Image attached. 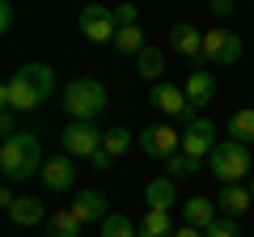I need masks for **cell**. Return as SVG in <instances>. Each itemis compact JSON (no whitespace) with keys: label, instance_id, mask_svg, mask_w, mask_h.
I'll return each mask as SVG.
<instances>
[{"label":"cell","instance_id":"cell-1","mask_svg":"<svg viewBox=\"0 0 254 237\" xmlns=\"http://www.w3.org/2000/svg\"><path fill=\"white\" fill-rule=\"evenodd\" d=\"M43 144H38L34 131H17V136H4L0 144V174L4 182H26L34 174H43Z\"/></svg>","mask_w":254,"mask_h":237},{"label":"cell","instance_id":"cell-2","mask_svg":"<svg viewBox=\"0 0 254 237\" xmlns=\"http://www.w3.org/2000/svg\"><path fill=\"white\" fill-rule=\"evenodd\" d=\"M106 85L93 81V76H76V81L64 85V110L68 118H81V123H98V115L106 110Z\"/></svg>","mask_w":254,"mask_h":237},{"label":"cell","instance_id":"cell-3","mask_svg":"<svg viewBox=\"0 0 254 237\" xmlns=\"http://www.w3.org/2000/svg\"><path fill=\"white\" fill-rule=\"evenodd\" d=\"M250 165H254V153H250V144H242V140H220V144L212 148V157H208V170L220 178V186L242 182L246 174H250Z\"/></svg>","mask_w":254,"mask_h":237},{"label":"cell","instance_id":"cell-4","mask_svg":"<svg viewBox=\"0 0 254 237\" xmlns=\"http://www.w3.org/2000/svg\"><path fill=\"white\" fill-rule=\"evenodd\" d=\"M203 59H208L212 68H233L237 59H242V38H237L233 30H225V26L203 30Z\"/></svg>","mask_w":254,"mask_h":237},{"label":"cell","instance_id":"cell-5","mask_svg":"<svg viewBox=\"0 0 254 237\" xmlns=\"http://www.w3.org/2000/svg\"><path fill=\"white\" fill-rule=\"evenodd\" d=\"M102 140H106V131H98V123H81V118H72L60 131V148L68 157H93L102 148Z\"/></svg>","mask_w":254,"mask_h":237},{"label":"cell","instance_id":"cell-6","mask_svg":"<svg viewBox=\"0 0 254 237\" xmlns=\"http://www.w3.org/2000/svg\"><path fill=\"white\" fill-rule=\"evenodd\" d=\"M81 34L89 38V43H115V34H119V21H115V9H106L102 0H89L81 9Z\"/></svg>","mask_w":254,"mask_h":237},{"label":"cell","instance_id":"cell-7","mask_svg":"<svg viewBox=\"0 0 254 237\" xmlns=\"http://www.w3.org/2000/svg\"><path fill=\"white\" fill-rule=\"evenodd\" d=\"M216 123L212 118H190L187 127H182V153L195 157V161H203V157H212V148H216Z\"/></svg>","mask_w":254,"mask_h":237},{"label":"cell","instance_id":"cell-8","mask_svg":"<svg viewBox=\"0 0 254 237\" xmlns=\"http://www.w3.org/2000/svg\"><path fill=\"white\" fill-rule=\"evenodd\" d=\"M148 102H153L161 115H170V118H182V123H190V118H195V106L187 102V93H182L178 85H170V81H157L153 93H148Z\"/></svg>","mask_w":254,"mask_h":237},{"label":"cell","instance_id":"cell-9","mask_svg":"<svg viewBox=\"0 0 254 237\" xmlns=\"http://www.w3.org/2000/svg\"><path fill=\"white\" fill-rule=\"evenodd\" d=\"M140 153L157 157V161H165V157L182 153V131L165 127V123H153V127H144V131H140Z\"/></svg>","mask_w":254,"mask_h":237},{"label":"cell","instance_id":"cell-10","mask_svg":"<svg viewBox=\"0 0 254 237\" xmlns=\"http://www.w3.org/2000/svg\"><path fill=\"white\" fill-rule=\"evenodd\" d=\"M0 102H4L9 110H17V115H21V110H38V106H43L38 89L26 81V76H21V68H17V72H13L4 85H0Z\"/></svg>","mask_w":254,"mask_h":237},{"label":"cell","instance_id":"cell-11","mask_svg":"<svg viewBox=\"0 0 254 237\" xmlns=\"http://www.w3.org/2000/svg\"><path fill=\"white\" fill-rule=\"evenodd\" d=\"M38 178H43L47 191H68V186L76 182V165H72V157H68V153H55L51 161L43 165V174H38Z\"/></svg>","mask_w":254,"mask_h":237},{"label":"cell","instance_id":"cell-12","mask_svg":"<svg viewBox=\"0 0 254 237\" xmlns=\"http://www.w3.org/2000/svg\"><path fill=\"white\" fill-rule=\"evenodd\" d=\"M170 47L178 55H187V59H203V30H195L190 21H178L170 30Z\"/></svg>","mask_w":254,"mask_h":237},{"label":"cell","instance_id":"cell-13","mask_svg":"<svg viewBox=\"0 0 254 237\" xmlns=\"http://www.w3.org/2000/svg\"><path fill=\"white\" fill-rule=\"evenodd\" d=\"M182 93H187V102H190L195 110L208 106V102L216 98V76H212L208 68H195V72L187 76V85H182Z\"/></svg>","mask_w":254,"mask_h":237},{"label":"cell","instance_id":"cell-14","mask_svg":"<svg viewBox=\"0 0 254 237\" xmlns=\"http://www.w3.org/2000/svg\"><path fill=\"white\" fill-rule=\"evenodd\" d=\"M254 203V195H250V186H242V182H229V186H220V195H216V208H220V216H242L246 208Z\"/></svg>","mask_w":254,"mask_h":237},{"label":"cell","instance_id":"cell-15","mask_svg":"<svg viewBox=\"0 0 254 237\" xmlns=\"http://www.w3.org/2000/svg\"><path fill=\"white\" fill-rule=\"evenodd\" d=\"M47 216H51V212H47L43 199H34V195H17L13 208H9V220H13V225H21V229L38 225V220H47Z\"/></svg>","mask_w":254,"mask_h":237},{"label":"cell","instance_id":"cell-16","mask_svg":"<svg viewBox=\"0 0 254 237\" xmlns=\"http://www.w3.org/2000/svg\"><path fill=\"white\" fill-rule=\"evenodd\" d=\"M72 212L81 216V225H93V220L102 225V220L110 216V212H106V195H102V191H81L72 199Z\"/></svg>","mask_w":254,"mask_h":237},{"label":"cell","instance_id":"cell-17","mask_svg":"<svg viewBox=\"0 0 254 237\" xmlns=\"http://www.w3.org/2000/svg\"><path fill=\"white\" fill-rule=\"evenodd\" d=\"M182 216H187V225H195V229H208L212 220L220 216V208H216V199H203V195H190V199L182 203Z\"/></svg>","mask_w":254,"mask_h":237},{"label":"cell","instance_id":"cell-18","mask_svg":"<svg viewBox=\"0 0 254 237\" xmlns=\"http://www.w3.org/2000/svg\"><path fill=\"white\" fill-rule=\"evenodd\" d=\"M174 199H178V191H174V178H153V182L144 186V203H148V212H170Z\"/></svg>","mask_w":254,"mask_h":237},{"label":"cell","instance_id":"cell-19","mask_svg":"<svg viewBox=\"0 0 254 237\" xmlns=\"http://www.w3.org/2000/svg\"><path fill=\"white\" fill-rule=\"evenodd\" d=\"M81 216H76L72 208H55L51 216H47V237H81Z\"/></svg>","mask_w":254,"mask_h":237},{"label":"cell","instance_id":"cell-20","mask_svg":"<svg viewBox=\"0 0 254 237\" xmlns=\"http://www.w3.org/2000/svg\"><path fill=\"white\" fill-rule=\"evenodd\" d=\"M136 72L144 76V81H153V85L161 81V72H165V55H161V47H153V43H148L144 51L136 55Z\"/></svg>","mask_w":254,"mask_h":237},{"label":"cell","instance_id":"cell-21","mask_svg":"<svg viewBox=\"0 0 254 237\" xmlns=\"http://www.w3.org/2000/svg\"><path fill=\"white\" fill-rule=\"evenodd\" d=\"M110 47H115L119 55H140L148 43H144V30H140V26H119V34H115Z\"/></svg>","mask_w":254,"mask_h":237},{"label":"cell","instance_id":"cell-22","mask_svg":"<svg viewBox=\"0 0 254 237\" xmlns=\"http://www.w3.org/2000/svg\"><path fill=\"white\" fill-rule=\"evenodd\" d=\"M229 140H242V144H254V106L229 115Z\"/></svg>","mask_w":254,"mask_h":237},{"label":"cell","instance_id":"cell-23","mask_svg":"<svg viewBox=\"0 0 254 237\" xmlns=\"http://www.w3.org/2000/svg\"><path fill=\"white\" fill-rule=\"evenodd\" d=\"M102 237H140V225L127 212H110L106 220H102Z\"/></svg>","mask_w":254,"mask_h":237},{"label":"cell","instance_id":"cell-24","mask_svg":"<svg viewBox=\"0 0 254 237\" xmlns=\"http://www.w3.org/2000/svg\"><path fill=\"white\" fill-rule=\"evenodd\" d=\"M131 144H140V136H131L127 127H110V131H106V140H102V148H106L110 157H123V153H131Z\"/></svg>","mask_w":254,"mask_h":237},{"label":"cell","instance_id":"cell-25","mask_svg":"<svg viewBox=\"0 0 254 237\" xmlns=\"http://www.w3.org/2000/svg\"><path fill=\"white\" fill-rule=\"evenodd\" d=\"M140 237H174L170 212H148V216L140 220Z\"/></svg>","mask_w":254,"mask_h":237},{"label":"cell","instance_id":"cell-26","mask_svg":"<svg viewBox=\"0 0 254 237\" xmlns=\"http://www.w3.org/2000/svg\"><path fill=\"white\" fill-rule=\"evenodd\" d=\"M195 170H199V161H195V157H187V153L165 157V178H174V182H178V178H190Z\"/></svg>","mask_w":254,"mask_h":237},{"label":"cell","instance_id":"cell-27","mask_svg":"<svg viewBox=\"0 0 254 237\" xmlns=\"http://www.w3.org/2000/svg\"><path fill=\"white\" fill-rule=\"evenodd\" d=\"M203 233H208V237H242V233H237V216H216Z\"/></svg>","mask_w":254,"mask_h":237},{"label":"cell","instance_id":"cell-28","mask_svg":"<svg viewBox=\"0 0 254 237\" xmlns=\"http://www.w3.org/2000/svg\"><path fill=\"white\" fill-rule=\"evenodd\" d=\"M115 21L119 26H140V9L131 0H123V4H115Z\"/></svg>","mask_w":254,"mask_h":237},{"label":"cell","instance_id":"cell-29","mask_svg":"<svg viewBox=\"0 0 254 237\" xmlns=\"http://www.w3.org/2000/svg\"><path fill=\"white\" fill-rule=\"evenodd\" d=\"M0 131H4V136H17V110H9V106H4V110H0Z\"/></svg>","mask_w":254,"mask_h":237},{"label":"cell","instance_id":"cell-30","mask_svg":"<svg viewBox=\"0 0 254 237\" xmlns=\"http://www.w3.org/2000/svg\"><path fill=\"white\" fill-rule=\"evenodd\" d=\"M13 26H17V9H13V0H4V4H0V30L9 34Z\"/></svg>","mask_w":254,"mask_h":237},{"label":"cell","instance_id":"cell-31","mask_svg":"<svg viewBox=\"0 0 254 237\" xmlns=\"http://www.w3.org/2000/svg\"><path fill=\"white\" fill-rule=\"evenodd\" d=\"M89 161H93V170H110V165H115V157H110L106 148H98V153H93Z\"/></svg>","mask_w":254,"mask_h":237},{"label":"cell","instance_id":"cell-32","mask_svg":"<svg viewBox=\"0 0 254 237\" xmlns=\"http://www.w3.org/2000/svg\"><path fill=\"white\" fill-rule=\"evenodd\" d=\"M212 13L216 17H233V0H212Z\"/></svg>","mask_w":254,"mask_h":237},{"label":"cell","instance_id":"cell-33","mask_svg":"<svg viewBox=\"0 0 254 237\" xmlns=\"http://www.w3.org/2000/svg\"><path fill=\"white\" fill-rule=\"evenodd\" d=\"M13 199H17V195H13V182H4V186H0V208L9 212V208H13Z\"/></svg>","mask_w":254,"mask_h":237},{"label":"cell","instance_id":"cell-34","mask_svg":"<svg viewBox=\"0 0 254 237\" xmlns=\"http://www.w3.org/2000/svg\"><path fill=\"white\" fill-rule=\"evenodd\" d=\"M174 237H208L203 229H195V225H182V229H174Z\"/></svg>","mask_w":254,"mask_h":237},{"label":"cell","instance_id":"cell-35","mask_svg":"<svg viewBox=\"0 0 254 237\" xmlns=\"http://www.w3.org/2000/svg\"><path fill=\"white\" fill-rule=\"evenodd\" d=\"M250 195H254V178H250Z\"/></svg>","mask_w":254,"mask_h":237},{"label":"cell","instance_id":"cell-36","mask_svg":"<svg viewBox=\"0 0 254 237\" xmlns=\"http://www.w3.org/2000/svg\"><path fill=\"white\" fill-rule=\"evenodd\" d=\"M250 102H254V98H250Z\"/></svg>","mask_w":254,"mask_h":237}]
</instances>
